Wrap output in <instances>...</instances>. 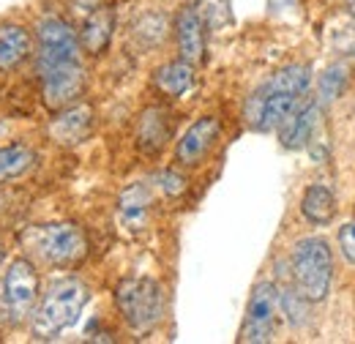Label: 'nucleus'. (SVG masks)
I'll return each instance as SVG.
<instances>
[{"label":"nucleus","mask_w":355,"mask_h":344,"mask_svg":"<svg viewBox=\"0 0 355 344\" xmlns=\"http://www.w3.org/2000/svg\"><path fill=\"white\" fill-rule=\"evenodd\" d=\"M88 298V284L80 282L77 276L55 279L42 293V298H39L33 314H31V334H33V339H39V342L58 339L66 328H71L80 320Z\"/></svg>","instance_id":"f257e3e1"},{"label":"nucleus","mask_w":355,"mask_h":344,"mask_svg":"<svg viewBox=\"0 0 355 344\" xmlns=\"http://www.w3.org/2000/svg\"><path fill=\"white\" fill-rule=\"evenodd\" d=\"M22 241L49 268H74L88 257V235L74 221H49L28 227Z\"/></svg>","instance_id":"f03ea898"},{"label":"nucleus","mask_w":355,"mask_h":344,"mask_svg":"<svg viewBox=\"0 0 355 344\" xmlns=\"http://www.w3.org/2000/svg\"><path fill=\"white\" fill-rule=\"evenodd\" d=\"M290 273L293 287L309 303H320L328 298L334 282V255L325 238H301L290 252Z\"/></svg>","instance_id":"7ed1b4c3"},{"label":"nucleus","mask_w":355,"mask_h":344,"mask_svg":"<svg viewBox=\"0 0 355 344\" xmlns=\"http://www.w3.org/2000/svg\"><path fill=\"white\" fill-rule=\"evenodd\" d=\"M115 306L137 336L150 334L164 317V287L150 276H132L115 287Z\"/></svg>","instance_id":"20e7f679"},{"label":"nucleus","mask_w":355,"mask_h":344,"mask_svg":"<svg viewBox=\"0 0 355 344\" xmlns=\"http://www.w3.org/2000/svg\"><path fill=\"white\" fill-rule=\"evenodd\" d=\"M42 298V279L36 265L28 257H14L0 279V311L11 322L31 320L36 303Z\"/></svg>","instance_id":"39448f33"},{"label":"nucleus","mask_w":355,"mask_h":344,"mask_svg":"<svg viewBox=\"0 0 355 344\" xmlns=\"http://www.w3.org/2000/svg\"><path fill=\"white\" fill-rule=\"evenodd\" d=\"M36 71H44L58 63H71L83 60V46H80V33L58 14H44L36 22Z\"/></svg>","instance_id":"423d86ee"},{"label":"nucleus","mask_w":355,"mask_h":344,"mask_svg":"<svg viewBox=\"0 0 355 344\" xmlns=\"http://www.w3.org/2000/svg\"><path fill=\"white\" fill-rule=\"evenodd\" d=\"M276 317H279V290L273 282H257L252 290V298L246 306V320L241 328L238 342L266 344L276 334Z\"/></svg>","instance_id":"0eeeda50"},{"label":"nucleus","mask_w":355,"mask_h":344,"mask_svg":"<svg viewBox=\"0 0 355 344\" xmlns=\"http://www.w3.org/2000/svg\"><path fill=\"white\" fill-rule=\"evenodd\" d=\"M39 83H42V98L49 110H63L77 104V98L85 90V66L83 60H71V63H58L49 66L44 71H36Z\"/></svg>","instance_id":"6e6552de"},{"label":"nucleus","mask_w":355,"mask_h":344,"mask_svg":"<svg viewBox=\"0 0 355 344\" xmlns=\"http://www.w3.org/2000/svg\"><path fill=\"white\" fill-rule=\"evenodd\" d=\"M219 134H222V121L216 115L197 118L178 139L175 162L180 167H200L205 156L214 150V145L219 142Z\"/></svg>","instance_id":"1a4fd4ad"},{"label":"nucleus","mask_w":355,"mask_h":344,"mask_svg":"<svg viewBox=\"0 0 355 344\" xmlns=\"http://www.w3.org/2000/svg\"><path fill=\"white\" fill-rule=\"evenodd\" d=\"M317 121H320V98L317 96H304L276 129L282 148H287V150L306 148L311 142V134L317 129Z\"/></svg>","instance_id":"9d476101"},{"label":"nucleus","mask_w":355,"mask_h":344,"mask_svg":"<svg viewBox=\"0 0 355 344\" xmlns=\"http://www.w3.org/2000/svg\"><path fill=\"white\" fill-rule=\"evenodd\" d=\"M175 42L178 55L189 63L205 60V22L197 11V6H183L175 14Z\"/></svg>","instance_id":"9b49d317"},{"label":"nucleus","mask_w":355,"mask_h":344,"mask_svg":"<svg viewBox=\"0 0 355 344\" xmlns=\"http://www.w3.org/2000/svg\"><path fill=\"white\" fill-rule=\"evenodd\" d=\"M173 137V118L164 107H148L142 110L137 121V148L148 156H156L164 150V145Z\"/></svg>","instance_id":"f8f14e48"},{"label":"nucleus","mask_w":355,"mask_h":344,"mask_svg":"<svg viewBox=\"0 0 355 344\" xmlns=\"http://www.w3.org/2000/svg\"><path fill=\"white\" fill-rule=\"evenodd\" d=\"M93 129V110L88 104H71L58 110V118L49 123V137L58 145H80Z\"/></svg>","instance_id":"ddd939ff"},{"label":"nucleus","mask_w":355,"mask_h":344,"mask_svg":"<svg viewBox=\"0 0 355 344\" xmlns=\"http://www.w3.org/2000/svg\"><path fill=\"white\" fill-rule=\"evenodd\" d=\"M150 205H153V194H150V186L137 180L132 186H126L118 197V218L126 230H142L148 224V214H150Z\"/></svg>","instance_id":"4468645a"},{"label":"nucleus","mask_w":355,"mask_h":344,"mask_svg":"<svg viewBox=\"0 0 355 344\" xmlns=\"http://www.w3.org/2000/svg\"><path fill=\"white\" fill-rule=\"evenodd\" d=\"M31 55H33V36L28 33V28L14 22L0 25V71L19 69Z\"/></svg>","instance_id":"2eb2a0df"},{"label":"nucleus","mask_w":355,"mask_h":344,"mask_svg":"<svg viewBox=\"0 0 355 344\" xmlns=\"http://www.w3.org/2000/svg\"><path fill=\"white\" fill-rule=\"evenodd\" d=\"M112 31H115V11L110 6H98L93 8L80 31V46L88 55H101L110 42H112Z\"/></svg>","instance_id":"dca6fc26"},{"label":"nucleus","mask_w":355,"mask_h":344,"mask_svg":"<svg viewBox=\"0 0 355 344\" xmlns=\"http://www.w3.org/2000/svg\"><path fill=\"white\" fill-rule=\"evenodd\" d=\"M194 63L178 58L170 63H162L156 71H153V87L170 98H180L186 96L191 87H194Z\"/></svg>","instance_id":"f3484780"},{"label":"nucleus","mask_w":355,"mask_h":344,"mask_svg":"<svg viewBox=\"0 0 355 344\" xmlns=\"http://www.w3.org/2000/svg\"><path fill=\"white\" fill-rule=\"evenodd\" d=\"M301 214L309 224L317 227H325L336 218V197L328 186L322 183H311L304 191V200H301Z\"/></svg>","instance_id":"a211bd4d"},{"label":"nucleus","mask_w":355,"mask_h":344,"mask_svg":"<svg viewBox=\"0 0 355 344\" xmlns=\"http://www.w3.org/2000/svg\"><path fill=\"white\" fill-rule=\"evenodd\" d=\"M36 167V150L22 145V142H14V145H0V183H8V180H17L22 175Z\"/></svg>","instance_id":"6ab92c4d"},{"label":"nucleus","mask_w":355,"mask_h":344,"mask_svg":"<svg viewBox=\"0 0 355 344\" xmlns=\"http://www.w3.org/2000/svg\"><path fill=\"white\" fill-rule=\"evenodd\" d=\"M347 83H350V69H347L345 63H331V66L322 71L320 83H317V98H320V104L336 101V98L345 93Z\"/></svg>","instance_id":"aec40b11"},{"label":"nucleus","mask_w":355,"mask_h":344,"mask_svg":"<svg viewBox=\"0 0 355 344\" xmlns=\"http://www.w3.org/2000/svg\"><path fill=\"white\" fill-rule=\"evenodd\" d=\"M134 36L139 39L142 46H159L167 36V17L164 14H145L134 25Z\"/></svg>","instance_id":"412c9836"},{"label":"nucleus","mask_w":355,"mask_h":344,"mask_svg":"<svg viewBox=\"0 0 355 344\" xmlns=\"http://www.w3.org/2000/svg\"><path fill=\"white\" fill-rule=\"evenodd\" d=\"M197 11L202 17V22L214 31H219L224 25L232 22V14H230V0H200L197 3Z\"/></svg>","instance_id":"4be33fe9"},{"label":"nucleus","mask_w":355,"mask_h":344,"mask_svg":"<svg viewBox=\"0 0 355 344\" xmlns=\"http://www.w3.org/2000/svg\"><path fill=\"white\" fill-rule=\"evenodd\" d=\"M156 180H159V189L167 194V197H180L183 191H186V178L180 175L178 170H164L156 175Z\"/></svg>","instance_id":"5701e85b"},{"label":"nucleus","mask_w":355,"mask_h":344,"mask_svg":"<svg viewBox=\"0 0 355 344\" xmlns=\"http://www.w3.org/2000/svg\"><path fill=\"white\" fill-rule=\"evenodd\" d=\"M336 238H339V249H342L345 259L355 265V221H347L345 227H339Z\"/></svg>","instance_id":"b1692460"},{"label":"nucleus","mask_w":355,"mask_h":344,"mask_svg":"<svg viewBox=\"0 0 355 344\" xmlns=\"http://www.w3.org/2000/svg\"><path fill=\"white\" fill-rule=\"evenodd\" d=\"M339 49H345L347 55H355V33L350 36V42H345V46H339Z\"/></svg>","instance_id":"393cba45"},{"label":"nucleus","mask_w":355,"mask_h":344,"mask_svg":"<svg viewBox=\"0 0 355 344\" xmlns=\"http://www.w3.org/2000/svg\"><path fill=\"white\" fill-rule=\"evenodd\" d=\"M347 14L355 19V0H347Z\"/></svg>","instance_id":"a878e982"},{"label":"nucleus","mask_w":355,"mask_h":344,"mask_svg":"<svg viewBox=\"0 0 355 344\" xmlns=\"http://www.w3.org/2000/svg\"><path fill=\"white\" fill-rule=\"evenodd\" d=\"M3 262H6V246H3V241H0V268H3Z\"/></svg>","instance_id":"bb28decb"}]
</instances>
